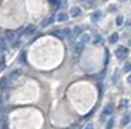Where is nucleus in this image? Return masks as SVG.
<instances>
[{"label": "nucleus", "instance_id": "f257e3e1", "mask_svg": "<svg viewBox=\"0 0 131 129\" xmlns=\"http://www.w3.org/2000/svg\"><path fill=\"white\" fill-rule=\"evenodd\" d=\"M116 56H117L119 61L126 59V58H128V48H125V47H119L117 50H116Z\"/></svg>", "mask_w": 131, "mask_h": 129}, {"label": "nucleus", "instance_id": "f03ea898", "mask_svg": "<svg viewBox=\"0 0 131 129\" xmlns=\"http://www.w3.org/2000/svg\"><path fill=\"white\" fill-rule=\"evenodd\" d=\"M112 110H114V104H106L105 106V109H103V114H102V120H105L106 117H109L111 114H112Z\"/></svg>", "mask_w": 131, "mask_h": 129}, {"label": "nucleus", "instance_id": "7ed1b4c3", "mask_svg": "<svg viewBox=\"0 0 131 129\" xmlns=\"http://www.w3.org/2000/svg\"><path fill=\"white\" fill-rule=\"evenodd\" d=\"M83 48H84V42L80 41V39H77V42H75V45H73V50H75L77 53H81V51H83Z\"/></svg>", "mask_w": 131, "mask_h": 129}, {"label": "nucleus", "instance_id": "20e7f679", "mask_svg": "<svg viewBox=\"0 0 131 129\" xmlns=\"http://www.w3.org/2000/svg\"><path fill=\"white\" fill-rule=\"evenodd\" d=\"M78 39L83 41L84 44H88V42H91V34H89V33H81V34L78 36Z\"/></svg>", "mask_w": 131, "mask_h": 129}, {"label": "nucleus", "instance_id": "39448f33", "mask_svg": "<svg viewBox=\"0 0 131 129\" xmlns=\"http://www.w3.org/2000/svg\"><path fill=\"white\" fill-rule=\"evenodd\" d=\"M81 14V9L78 6H72L70 8V16H73V17H78V16Z\"/></svg>", "mask_w": 131, "mask_h": 129}, {"label": "nucleus", "instance_id": "423d86ee", "mask_svg": "<svg viewBox=\"0 0 131 129\" xmlns=\"http://www.w3.org/2000/svg\"><path fill=\"white\" fill-rule=\"evenodd\" d=\"M81 33H83V28H81V27H75V28L72 30V36H73V37H78Z\"/></svg>", "mask_w": 131, "mask_h": 129}, {"label": "nucleus", "instance_id": "0eeeda50", "mask_svg": "<svg viewBox=\"0 0 131 129\" xmlns=\"http://www.w3.org/2000/svg\"><path fill=\"white\" fill-rule=\"evenodd\" d=\"M91 19H92L94 22L100 20V19H102V12H100V11H94V12H92V16H91Z\"/></svg>", "mask_w": 131, "mask_h": 129}, {"label": "nucleus", "instance_id": "6e6552de", "mask_svg": "<svg viewBox=\"0 0 131 129\" xmlns=\"http://www.w3.org/2000/svg\"><path fill=\"white\" fill-rule=\"evenodd\" d=\"M19 75H20V72H19V70H16V72H13V73L9 75L8 79H9V81H14V79H17V78H19Z\"/></svg>", "mask_w": 131, "mask_h": 129}, {"label": "nucleus", "instance_id": "1a4fd4ad", "mask_svg": "<svg viewBox=\"0 0 131 129\" xmlns=\"http://www.w3.org/2000/svg\"><path fill=\"white\" fill-rule=\"evenodd\" d=\"M117 41H119V34H117V33H112V34L109 36V42H111V44H116Z\"/></svg>", "mask_w": 131, "mask_h": 129}, {"label": "nucleus", "instance_id": "9d476101", "mask_svg": "<svg viewBox=\"0 0 131 129\" xmlns=\"http://www.w3.org/2000/svg\"><path fill=\"white\" fill-rule=\"evenodd\" d=\"M3 69H5V58H3V55H0V72Z\"/></svg>", "mask_w": 131, "mask_h": 129}, {"label": "nucleus", "instance_id": "9b49d317", "mask_svg": "<svg viewBox=\"0 0 131 129\" xmlns=\"http://www.w3.org/2000/svg\"><path fill=\"white\" fill-rule=\"evenodd\" d=\"M128 123H129V117L128 115H123L122 117V126H126Z\"/></svg>", "mask_w": 131, "mask_h": 129}, {"label": "nucleus", "instance_id": "f8f14e48", "mask_svg": "<svg viewBox=\"0 0 131 129\" xmlns=\"http://www.w3.org/2000/svg\"><path fill=\"white\" fill-rule=\"evenodd\" d=\"M58 20H59V22H64V20H67V16H66L64 12L58 14Z\"/></svg>", "mask_w": 131, "mask_h": 129}, {"label": "nucleus", "instance_id": "ddd939ff", "mask_svg": "<svg viewBox=\"0 0 131 129\" xmlns=\"http://www.w3.org/2000/svg\"><path fill=\"white\" fill-rule=\"evenodd\" d=\"M6 37H8L9 41H13V39H14V33H13V31H6Z\"/></svg>", "mask_w": 131, "mask_h": 129}, {"label": "nucleus", "instance_id": "4468645a", "mask_svg": "<svg viewBox=\"0 0 131 129\" xmlns=\"http://www.w3.org/2000/svg\"><path fill=\"white\" fill-rule=\"evenodd\" d=\"M94 42H95V44H100V42H102V36H100V34H97V36L94 37Z\"/></svg>", "mask_w": 131, "mask_h": 129}, {"label": "nucleus", "instance_id": "2eb2a0df", "mask_svg": "<svg viewBox=\"0 0 131 129\" xmlns=\"http://www.w3.org/2000/svg\"><path fill=\"white\" fill-rule=\"evenodd\" d=\"M106 127H108V129H111V127H114V120H112V118H111V120H109V121L106 123Z\"/></svg>", "mask_w": 131, "mask_h": 129}, {"label": "nucleus", "instance_id": "dca6fc26", "mask_svg": "<svg viewBox=\"0 0 131 129\" xmlns=\"http://www.w3.org/2000/svg\"><path fill=\"white\" fill-rule=\"evenodd\" d=\"M123 70H125V72H129V70H131V62H126V64H125Z\"/></svg>", "mask_w": 131, "mask_h": 129}, {"label": "nucleus", "instance_id": "f3484780", "mask_svg": "<svg viewBox=\"0 0 131 129\" xmlns=\"http://www.w3.org/2000/svg\"><path fill=\"white\" fill-rule=\"evenodd\" d=\"M116 22H117V25H122V23H123V17H122V16H119Z\"/></svg>", "mask_w": 131, "mask_h": 129}, {"label": "nucleus", "instance_id": "a211bd4d", "mask_svg": "<svg viewBox=\"0 0 131 129\" xmlns=\"http://www.w3.org/2000/svg\"><path fill=\"white\" fill-rule=\"evenodd\" d=\"M0 48L5 50V39H0Z\"/></svg>", "mask_w": 131, "mask_h": 129}, {"label": "nucleus", "instance_id": "6ab92c4d", "mask_svg": "<svg viewBox=\"0 0 131 129\" xmlns=\"http://www.w3.org/2000/svg\"><path fill=\"white\" fill-rule=\"evenodd\" d=\"M128 106V100H123L122 103H120V107H126Z\"/></svg>", "mask_w": 131, "mask_h": 129}, {"label": "nucleus", "instance_id": "aec40b11", "mask_svg": "<svg viewBox=\"0 0 131 129\" xmlns=\"http://www.w3.org/2000/svg\"><path fill=\"white\" fill-rule=\"evenodd\" d=\"M33 30H35V28H33V25H30V27L27 28V33H31V31H33Z\"/></svg>", "mask_w": 131, "mask_h": 129}, {"label": "nucleus", "instance_id": "412c9836", "mask_svg": "<svg viewBox=\"0 0 131 129\" xmlns=\"http://www.w3.org/2000/svg\"><path fill=\"white\" fill-rule=\"evenodd\" d=\"M128 83L131 84V73H129V76H128Z\"/></svg>", "mask_w": 131, "mask_h": 129}, {"label": "nucleus", "instance_id": "4be33fe9", "mask_svg": "<svg viewBox=\"0 0 131 129\" xmlns=\"http://www.w3.org/2000/svg\"><path fill=\"white\" fill-rule=\"evenodd\" d=\"M126 25H128V27L131 28V20H128V22H126Z\"/></svg>", "mask_w": 131, "mask_h": 129}, {"label": "nucleus", "instance_id": "5701e85b", "mask_svg": "<svg viewBox=\"0 0 131 129\" xmlns=\"http://www.w3.org/2000/svg\"><path fill=\"white\" fill-rule=\"evenodd\" d=\"M2 100H3V96H2V95H0V104H2V103H3Z\"/></svg>", "mask_w": 131, "mask_h": 129}]
</instances>
